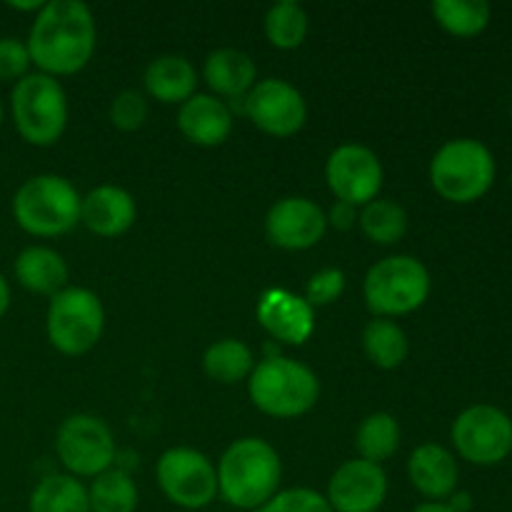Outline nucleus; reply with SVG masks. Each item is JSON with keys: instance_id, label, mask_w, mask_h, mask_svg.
<instances>
[{"instance_id": "6", "label": "nucleus", "mask_w": 512, "mask_h": 512, "mask_svg": "<svg viewBox=\"0 0 512 512\" xmlns=\"http://www.w3.org/2000/svg\"><path fill=\"white\" fill-rule=\"evenodd\" d=\"M10 113L15 130L35 148L55 145L68 125V95L58 78L45 73H28L13 85Z\"/></svg>"}, {"instance_id": "8", "label": "nucleus", "mask_w": 512, "mask_h": 512, "mask_svg": "<svg viewBox=\"0 0 512 512\" xmlns=\"http://www.w3.org/2000/svg\"><path fill=\"white\" fill-rule=\"evenodd\" d=\"M105 328V310L98 295L88 288L60 290L50 298L45 333L50 345L63 355H85L98 345Z\"/></svg>"}, {"instance_id": "18", "label": "nucleus", "mask_w": 512, "mask_h": 512, "mask_svg": "<svg viewBox=\"0 0 512 512\" xmlns=\"http://www.w3.org/2000/svg\"><path fill=\"white\" fill-rule=\"evenodd\" d=\"M408 478L410 485L430 503H445L458 490V460L443 445L423 443L410 453Z\"/></svg>"}, {"instance_id": "5", "label": "nucleus", "mask_w": 512, "mask_h": 512, "mask_svg": "<svg viewBox=\"0 0 512 512\" xmlns=\"http://www.w3.org/2000/svg\"><path fill=\"white\" fill-rule=\"evenodd\" d=\"M80 193L63 175L43 173L25 180L13 195V218L35 238H58L80 223Z\"/></svg>"}, {"instance_id": "33", "label": "nucleus", "mask_w": 512, "mask_h": 512, "mask_svg": "<svg viewBox=\"0 0 512 512\" xmlns=\"http://www.w3.org/2000/svg\"><path fill=\"white\" fill-rule=\"evenodd\" d=\"M28 45L20 38H0V83H18L30 73Z\"/></svg>"}, {"instance_id": "25", "label": "nucleus", "mask_w": 512, "mask_h": 512, "mask_svg": "<svg viewBox=\"0 0 512 512\" xmlns=\"http://www.w3.org/2000/svg\"><path fill=\"white\" fill-rule=\"evenodd\" d=\"M255 368L253 350L243 343V340L225 338L210 345L203 355V370L208 378L218 380L223 385L243 383L250 378Z\"/></svg>"}, {"instance_id": "31", "label": "nucleus", "mask_w": 512, "mask_h": 512, "mask_svg": "<svg viewBox=\"0 0 512 512\" xmlns=\"http://www.w3.org/2000/svg\"><path fill=\"white\" fill-rule=\"evenodd\" d=\"M148 98L140 90H120L110 103V123L123 133H135L148 120Z\"/></svg>"}, {"instance_id": "40", "label": "nucleus", "mask_w": 512, "mask_h": 512, "mask_svg": "<svg viewBox=\"0 0 512 512\" xmlns=\"http://www.w3.org/2000/svg\"><path fill=\"white\" fill-rule=\"evenodd\" d=\"M0 125H3V103H0Z\"/></svg>"}, {"instance_id": "2", "label": "nucleus", "mask_w": 512, "mask_h": 512, "mask_svg": "<svg viewBox=\"0 0 512 512\" xmlns=\"http://www.w3.org/2000/svg\"><path fill=\"white\" fill-rule=\"evenodd\" d=\"M278 450L263 438H240L218 463V495L238 510H258L280 493Z\"/></svg>"}, {"instance_id": "13", "label": "nucleus", "mask_w": 512, "mask_h": 512, "mask_svg": "<svg viewBox=\"0 0 512 512\" xmlns=\"http://www.w3.org/2000/svg\"><path fill=\"white\" fill-rule=\"evenodd\" d=\"M243 110L255 128L273 138H290L308 120V105L303 93L288 80L268 78L253 85L243 100Z\"/></svg>"}, {"instance_id": "16", "label": "nucleus", "mask_w": 512, "mask_h": 512, "mask_svg": "<svg viewBox=\"0 0 512 512\" xmlns=\"http://www.w3.org/2000/svg\"><path fill=\"white\" fill-rule=\"evenodd\" d=\"M255 315L270 338L285 345L308 343L315 330V308H310L305 298L283 288L260 295Z\"/></svg>"}, {"instance_id": "20", "label": "nucleus", "mask_w": 512, "mask_h": 512, "mask_svg": "<svg viewBox=\"0 0 512 512\" xmlns=\"http://www.w3.org/2000/svg\"><path fill=\"white\" fill-rule=\"evenodd\" d=\"M205 83L215 93V98L245 100L258 80V68L248 53L238 48H218L205 60Z\"/></svg>"}, {"instance_id": "23", "label": "nucleus", "mask_w": 512, "mask_h": 512, "mask_svg": "<svg viewBox=\"0 0 512 512\" xmlns=\"http://www.w3.org/2000/svg\"><path fill=\"white\" fill-rule=\"evenodd\" d=\"M28 512H90L88 488L73 475H48L30 493Z\"/></svg>"}, {"instance_id": "42", "label": "nucleus", "mask_w": 512, "mask_h": 512, "mask_svg": "<svg viewBox=\"0 0 512 512\" xmlns=\"http://www.w3.org/2000/svg\"><path fill=\"white\" fill-rule=\"evenodd\" d=\"M510 118H512V105H510Z\"/></svg>"}, {"instance_id": "15", "label": "nucleus", "mask_w": 512, "mask_h": 512, "mask_svg": "<svg viewBox=\"0 0 512 512\" xmlns=\"http://www.w3.org/2000/svg\"><path fill=\"white\" fill-rule=\"evenodd\" d=\"M328 230V215L313 200L283 198L265 215V235L283 250H308L323 240Z\"/></svg>"}, {"instance_id": "11", "label": "nucleus", "mask_w": 512, "mask_h": 512, "mask_svg": "<svg viewBox=\"0 0 512 512\" xmlns=\"http://www.w3.org/2000/svg\"><path fill=\"white\" fill-rule=\"evenodd\" d=\"M155 475L165 498L183 510H203L218 498V470L200 450H165Z\"/></svg>"}, {"instance_id": "24", "label": "nucleus", "mask_w": 512, "mask_h": 512, "mask_svg": "<svg viewBox=\"0 0 512 512\" xmlns=\"http://www.w3.org/2000/svg\"><path fill=\"white\" fill-rule=\"evenodd\" d=\"M365 355L383 370H395L408 360L410 343L405 330L388 318H375L363 330Z\"/></svg>"}, {"instance_id": "22", "label": "nucleus", "mask_w": 512, "mask_h": 512, "mask_svg": "<svg viewBox=\"0 0 512 512\" xmlns=\"http://www.w3.org/2000/svg\"><path fill=\"white\" fill-rule=\"evenodd\" d=\"M143 83L150 98H155L158 103L183 105L195 95L198 73L183 55H160L145 68Z\"/></svg>"}, {"instance_id": "28", "label": "nucleus", "mask_w": 512, "mask_h": 512, "mask_svg": "<svg viewBox=\"0 0 512 512\" xmlns=\"http://www.w3.org/2000/svg\"><path fill=\"white\" fill-rule=\"evenodd\" d=\"M358 223L365 238L378 245H395L408 233V213L395 200H370L358 213Z\"/></svg>"}, {"instance_id": "9", "label": "nucleus", "mask_w": 512, "mask_h": 512, "mask_svg": "<svg viewBox=\"0 0 512 512\" xmlns=\"http://www.w3.org/2000/svg\"><path fill=\"white\" fill-rule=\"evenodd\" d=\"M450 438L470 465L493 468L512 455V418L495 405H470L455 418Z\"/></svg>"}, {"instance_id": "14", "label": "nucleus", "mask_w": 512, "mask_h": 512, "mask_svg": "<svg viewBox=\"0 0 512 512\" xmlns=\"http://www.w3.org/2000/svg\"><path fill=\"white\" fill-rule=\"evenodd\" d=\"M388 498V475L368 460H348L333 473L328 483V500L333 512H378Z\"/></svg>"}, {"instance_id": "3", "label": "nucleus", "mask_w": 512, "mask_h": 512, "mask_svg": "<svg viewBox=\"0 0 512 512\" xmlns=\"http://www.w3.org/2000/svg\"><path fill=\"white\" fill-rule=\"evenodd\" d=\"M498 175L493 150L475 138H455L440 145L430 160L435 193L455 205H470L490 193Z\"/></svg>"}, {"instance_id": "39", "label": "nucleus", "mask_w": 512, "mask_h": 512, "mask_svg": "<svg viewBox=\"0 0 512 512\" xmlns=\"http://www.w3.org/2000/svg\"><path fill=\"white\" fill-rule=\"evenodd\" d=\"M45 3H40V0H30V3H18V0H15V3H8V8H13V10H33V13H38L40 8H43Z\"/></svg>"}, {"instance_id": "29", "label": "nucleus", "mask_w": 512, "mask_h": 512, "mask_svg": "<svg viewBox=\"0 0 512 512\" xmlns=\"http://www.w3.org/2000/svg\"><path fill=\"white\" fill-rule=\"evenodd\" d=\"M90 512H135L138 510V488L125 470L110 468L93 478L88 488Z\"/></svg>"}, {"instance_id": "41", "label": "nucleus", "mask_w": 512, "mask_h": 512, "mask_svg": "<svg viewBox=\"0 0 512 512\" xmlns=\"http://www.w3.org/2000/svg\"><path fill=\"white\" fill-rule=\"evenodd\" d=\"M510 188H512V170H510Z\"/></svg>"}, {"instance_id": "10", "label": "nucleus", "mask_w": 512, "mask_h": 512, "mask_svg": "<svg viewBox=\"0 0 512 512\" xmlns=\"http://www.w3.org/2000/svg\"><path fill=\"white\" fill-rule=\"evenodd\" d=\"M55 453L73 478H98L113 468L115 438L108 425L88 413H75L60 423Z\"/></svg>"}, {"instance_id": "34", "label": "nucleus", "mask_w": 512, "mask_h": 512, "mask_svg": "<svg viewBox=\"0 0 512 512\" xmlns=\"http://www.w3.org/2000/svg\"><path fill=\"white\" fill-rule=\"evenodd\" d=\"M345 290V275L338 268L318 270L305 285V300L310 308H323V305L335 303Z\"/></svg>"}, {"instance_id": "12", "label": "nucleus", "mask_w": 512, "mask_h": 512, "mask_svg": "<svg viewBox=\"0 0 512 512\" xmlns=\"http://www.w3.org/2000/svg\"><path fill=\"white\" fill-rule=\"evenodd\" d=\"M325 180L340 203L363 208L378 198L383 188V165L368 145L345 143L330 153L325 163Z\"/></svg>"}, {"instance_id": "37", "label": "nucleus", "mask_w": 512, "mask_h": 512, "mask_svg": "<svg viewBox=\"0 0 512 512\" xmlns=\"http://www.w3.org/2000/svg\"><path fill=\"white\" fill-rule=\"evenodd\" d=\"M8 308H10V285L8 280H5V275L0 273V318L8 313Z\"/></svg>"}, {"instance_id": "17", "label": "nucleus", "mask_w": 512, "mask_h": 512, "mask_svg": "<svg viewBox=\"0 0 512 512\" xmlns=\"http://www.w3.org/2000/svg\"><path fill=\"white\" fill-rule=\"evenodd\" d=\"M138 218L135 198L118 185H98L80 200V223L100 238L128 233Z\"/></svg>"}, {"instance_id": "27", "label": "nucleus", "mask_w": 512, "mask_h": 512, "mask_svg": "<svg viewBox=\"0 0 512 512\" xmlns=\"http://www.w3.org/2000/svg\"><path fill=\"white\" fill-rule=\"evenodd\" d=\"M433 15L445 33L455 38H475L490 25L493 8L485 0H435Z\"/></svg>"}, {"instance_id": "26", "label": "nucleus", "mask_w": 512, "mask_h": 512, "mask_svg": "<svg viewBox=\"0 0 512 512\" xmlns=\"http://www.w3.org/2000/svg\"><path fill=\"white\" fill-rule=\"evenodd\" d=\"M400 448V425L390 413H370L355 430V450L360 460L385 463Z\"/></svg>"}, {"instance_id": "36", "label": "nucleus", "mask_w": 512, "mask_h": 512, "mask_svg": "<svg viewBox=\"0 0 512 512\" xmlns=\"http://www.w3.org/2000/svg\"><path fill=\"white\" fill-rule=\"evenodd\" d=\"M445 503H448L455 512H470V510H473V498H470V493H463V490H455V493L450 495Z\"/></svg>"}, {"instance_id": "30", "label": "nucleus", "mask_w": 512, "mask_h": 512, "mask_svg": "<svg viewBox=\"0 0 512 512\" xmlns=\"http://www.w3.org/2000/svg\"><path fill=\"white\" fill-rule=\"evenodd\" d=\"M308 28V13H305L303 5L293 3V0L275 3L265 13V35H268L270 45H275L278 50L300 48L308 38Z\"/></svg>"}, {"instance_id": "21", "label": "nucleus", "mask_w": 512, "mask_h": 512, "mask_svg": "<svg viewBox=\"0 0 512 512\" xmlns=\"http://www.w3.org/2000/svg\"><path fill=\"white\" fill-rule=\"evenodd\" d=\"M15 280L35 295H58L68 288V263L45 245H28L15 258Z\"/></svg>"}, {"instance_id": "1", "label": "nucleus", "mask_w": 512, "mask_h": 512, "mask_svg": "<svg viewBox=\"0 0 512 512\" xmlns=\"http://www.w3.org/2000/svg\"><path fill=\"white\" fill-rule=\"evenodd\" d=\"M98 28L90 8L80 0H50L35 13L25 45L38 73L73 75L90 63Z\"/></svg>"}, {"instance_id": "19", "label": "nucleus", "mask_w": 512, "mask_h": 512, "mask_svg": "<svg viewBox=\"0 0 512 512\" xmlns=\"http://www.w3.org/2000/svg\"><path fill=\"white\" fill-rule=\"evenodd\" d=\"M178 128L190 143L215 148V145H223L233 133V113L225 100L208 93H195L180 105Z\"/></svg>"}, {"instance_id": "7", "label": "nucleus", "mask_w": 512, "mask_h": 512, "mask_svg": "<svg viewBox=\"0 0 512 512\" xmlns=\"http://www.w3.org/2000/svg\"><path fill=\"white\" fill-rule=\"evenodd\" d=\"M363 295L378 318L415 313L430 295V273L413 255H390L368 270Z\"/></svg>"}, {"instance_id": "4", "label": "nucleus", "mask_w": 512, "mask_h": 512, "mask_svg": "<svg viewBox=\"0 0 512 512\" xmlns=\"http://www.w3.org/2000/svg\"><path fill=\"white\" fill-rule=\"evenodd\" d=\"M248 393L255 408L270 418H300L320 398V380L308 365L285 355L263 358L248 378Z\"/></svg>"}, {"instance_id": "32", "label": "nucleus", "mask_w": 512, "mask_h": 512, "mask_svg": "<svg viewBox=\"0 0 512 512\" xmlns=\"http://www.w3.org/2000/svg\"><path fill=\"white\" fill-rule=\"evenodd\" d=\"M255 512H333L325 495L315 493L310 488H290L280 490L275 498H270L263 508Z\"/></svg>"}, {"instance_id": "35", "label": "nucleus", "mask_w": 512, "mask_h": 512, "mask_svg": "<svg viewBox=\"0 0 512 512\" xmlns=\"http://www.w3.org/2000/svg\"><path fill=\"white\" fill-rule=\"evenodd\" d=\"M328 223L335 225L338 230H350L355 223H358V208L348 203H335L333 210L328 215Z\"/></svg>"}, {"instance_id": "38", "label": "nucleus", "mask_w": 512, "mask_h": 512, "mask_svg": "<svg viewBox=\"0 0 512 512\" xmlns=\"http://www.w3.org/2000/svg\"><path fill=\"white\" fill-rule=\"evenodd\" d=\"M413 512H455L448 503H423L418 505Z\"/></svg>"}]
</instances>
